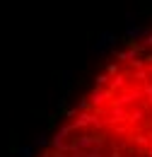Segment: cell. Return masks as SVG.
Instances as JSON below:
<instances>
[{
	"mask_svg": "<svg viewBox=\"0 0 152 157\" xmlns=\"http://www.w3.org/2000/svg\"><path fill=\"white\" fill-rule=\"evenodd\" d=\"M36 157H152V29L106 60Z\"/></svg>",
	"mask_w": 152,
	"mask_h": 157,
	"instance_id": "obj_1",
	"label": "cell"
}]
</instances>
